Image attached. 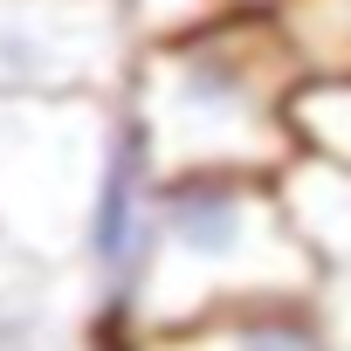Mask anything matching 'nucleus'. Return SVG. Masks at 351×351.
<instances>
[{"instance_id": "obj_1", "label": "nucleus", "mask_w": 351, "mask_h": 351, "mask_svg": "<svg viewBox=\"0 0 351 351\" xmlns=\"http://www.w3.org/2000/svg\"><path fill=\"white\" fill-rule=\"evenodd\" d=\"M131 117L152 145L158 172L186 165H241L276 172L296 158L289 104L303 90V62L269 8H214L193 28H172L131 49L124 69Z\"/></svg>"}, {"instance_id": "obj_2", "label": "nucleus", "mask_w": 351, "mask_h": 351, "mask_svg": "<svg viewBox=\"0 0 351 351\" xmlns=\"http://www.w3.org/2000/svg\"><path fill=\"white\" fill-rule=\"evenodd\" d=\"M145 269L158 276V289L186 282L193 303L282 296V289H310V276H317L303 234L282 214L276 172H241V165L158 172Z\"/></svg>"}, {"instance_id": "obj_3", "label": "nucleus", "mask_w": 351, "mask_h": 351, "mask_svg": "<svg viewBox=\"0 0 351 351\" xmlns=\"http://www.w3.org/2000/svg\"><path fill=\"white\" fill-rule=\"evenodd\" d=\"M131 49L124 0H0V97H110Z\"/></svg>"}, {"instance_id": "obj_4", "label": "nucleus", "mask_w": 351, "mask_h": 351, "mask_svg": "<svg viewBox=\"0 0 351 351\" xmlns=\"http://www.w3.org/2000/svg\"><path fill=\"white\" fill-rule=\"evenodd\" d=\"M152 186H158V165L152 145L138 131L131 110H110L97 172H90V193H83V255L110 276L131 282V269H145L152 248Z\"/></svg>"}, {"instance_id": "obj_5", "label": "nucleus", "mask_w": 351, "mask_h": 351, "mask_svg": "<svg viewBox=\"0 0 351 351\" xmlns=\"http://www.w3.org/2000/svg\"><path fill=\"white\" fill-rule=\"evenodd\" d=\"M276 193H282V214L303 234L310 262L330 269L337 282H351V165L324 158V152H296L276 165Z\"/></svg>"}, {"instance_id": "obj_6", "label": "nucleus", "mask_w": 351, "mask_h": 351, "mask_svg": "<svg viewBox=\"0 0 351 351\" xmlns=\"http://www.w3.org/2000/svg\"><path fill=\"white\" fill-rule=\"evenodd\" d=\"M193 351H337L330 317L303 303V289L282 296H234L214 324L193 330Z\"/></svg>"}, {"instance_id": "obj_7", "label": "nucleus", "mask_w": 351, "mask_h": 351, "mask_svg": "<svg viewBox=\"0 0 351 351\" xmlns=\"http://www.w3.org/2000/svg\"><path fill=\"white\" fill-rule=\"evenodd\" d=\"M303 83H351V0H269Z\"/></svg>"}, {"instance_id": "obj_8", "label": "nucleus", "mask_w": 351, "mask_h": 351, "mask_svg": "<svg viewBox=\"0 0 351 351\" xmlns=\"http://www.w3.org/2000/svg\"><path fill=\"white\" fill-rule=\"evenodd\" d=\"M289 124H296V152H324L351 165V83H303Z\"/></svg>"}, {"instance_id": "obj_9", "label": "nucleus", "mask_w": 351, "mask_h": 351, "mask_svg": "<svg viewBox=\"0 0 351 351\" xmlns=\"http://www.w3.org/2000/svg\"><path fill=\"white\" fill-rule=\"evenodd\" d=\"M214 8H228V0H124V14H131L138 42L172 35V28H193V21H207Z\"/></svg>"}, {"instance_id": "obj_10", "label": "nucleus", "mask_w": 351, "mask_h": 351, "mask_svg": "<svg viewBox=\"0 0 351 351\" xmlns=\"http://www.w3.org/2000/svg\"><path fill=\"white\" fill-rule=\"evenodd\" d=\"M97 351H131V344H124V324H117V317L104 324V337H97Z\"/></svg>"}, {"instance_id": "obj_11", "label": "nucleus", "mask_w": 351, "mask_h": 351, "mask_svg": "<svg viewBox=\"0 0 351 351\" xmlns=\"http://www.w3.org/2000/svg\"><path fill=\"white\" fill-rule=\"evenodd\" d=\"M344 317H351V282H344ZM330 344H351V330H337V324H330Z\"/></svg>"}, {"instance_id": "obj_12", "label": "nucleus", "mask_w": 351, "mask_h": 351, "mask_svg": "<svg viewBox=\"0 0 351 351\" xmlns=\"http://www.w3.org/2000/svg\"><path fill=\"white\" fill-rule=\"evenodd\" d=\"M241 8H269V0H241Z\"/></svg>"}]
</instances>
